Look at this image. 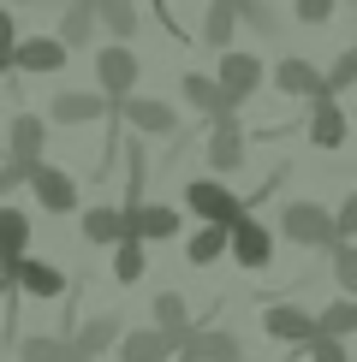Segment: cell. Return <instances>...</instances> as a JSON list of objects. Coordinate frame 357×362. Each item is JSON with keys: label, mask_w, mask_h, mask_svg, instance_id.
Instances as JSON below:
<instances>
[{"label": "cell", "mask_w": 357, "mask_h": 362, "mask_svg": "<svg viewBox=\"0 0 357 362\" xmlns=\"http://www.w3.org/2000/svg\"><path fill=\"white\" fill-rule=\"evenodd\" d=\"M78 351H72V339L60 333V339H24L18 344V362H72Z\"/></svg>", "instance_id": "cell-28"}, {"label": "cell", "mask_w": 357, "mask_h": 362, "mask_svg": "<svg viewBox=\"0 0 357 362\" xmlns=\"http://www.w3.org/2000/svg\"><path fill=\"white\" fill-rule=\"evenodd\" d=\"M72 362H96V356H72Z\"/></svg>", "instance_id": "cell-42"}, {"label": "cell", "mask_w": 357, "mask_h": 362, "mask_svg": "<svg viewBox=\"0 0 357 362\" xmlns=\"http://www.w3.org/2000/svg\"><path fill=\"white\" fill-rule=\"evenodd\" d=\"M0 54H6V59L18 54V18H12L6 6H0Z\"/></svg>", "instance_id": "cell-36"}, {"label": "cell", "mask_w": 357, "mask_h": 362, "mask_svg": "<svg viewBox=\"0 0 357 362\" xmlns=\"http://www.w3.org/2000/svg\"><path fill=\"white\" fill-rule=\"evenodd\" d=\"M6 143H12V160H42V148H48V125H42L36 113H18L12 119V131H6Z\"/></svg>", "instance_id": "cell-19"}, {"label": "cell", "mask_w": 357, "mask_h": 362, "mask_svg": "<svg viewBox=\"0 0 357 362\" xmlns=\"http://www.w3.org/2000/svg\"><path fill=\"white\" fill-rule=\"evenodd\" d=\"M185 208H191V214H203V220L238 226V220H250V208H256V202H238L232 190H220V178H191V185H185Z\"/></svg>", "instance_id": "cell-3"}, {"label": "cell", "mask_w": 357, "mask_h": 362, "mask_svg": "<svg viewBox=\"0 0 357 362\" xmlns=\"http://www.w3.org/2000/svg\"><path fill=\"white\" fill-rule=\"evenodd\" d=\"M125 220H131L125 238H143V244H167V238L178 232V208L173 202H131Z\"/></svg>", "instance_id": "cell-13"}, {"label": "cell", "mask_w": 357, "mask_h": 362, "mask_svg": "<svg viewBox=\"0 0 357 362\" xmlns=\"http://www.w3.org/2000/svg\"><path fill=\"white\" fill-rule=\"evenodd\" d=\"M280 232L304 250H334L339 244V214H327L322 202H286L280 208Z\"/></svg>", "instance_id": "cell-1"}, {"label": "cell", "mask_w": 357, "mask_h": 362, "mask_svg": "<svg viewBox=\"0 0 357 362\" xmlns=\"http://www.w3.org/2000/svg\"><path fill=\"white\" fill-rule=\"evenodd\" d=\"M274 89H286V95H298V101L334 95V89H327V78L310 66V59H280V66H274Z\"/></svg>", "instance_id": "cell-15"}, {"label": "cell", "mask_w": 357, "mask_h": 362, "mask_svg": "<svg viewBox=\"0 0 357 362\" xmlns=\"http://www.w3.org/2000/svg\"><path fill=\"white\" fill-rule=\"evenodd\" d=\"M215 78H220V107H215V113H232L238 101H250V95L262 89V59L227 48V54H220V66H215Z\"/></svg>", "instance_id": "cell-2"}, {"label": "cell", "mask_w": 357, "mask_h": 362, "mask_svg": "<svg viewBox=\"0 0 357 362\" xmlns=\"http://www.w3.org/2000/svg\"><path fill=\"white\" fill-rule=\"evenodd\" d=\"M334 214H339V238H357V190H351L346 202L334 208Z\"/></svg>", "instance_id": "cell-38"}, {"label": "cell", "mask_w": 357, "mask_h": 362, "mask_svg": "<svg viewBox=\"0 0 357 362\" xmlns=\"http://www.w3.org/2000/svg\"><path fill=\"white\" fill-rule=\"evenodd\" d=\"M292 12H298V24H327L334 18V0H292Z\"/></svg>", "instance_id": "cell-35"}, {"label": "cell", "mask_w": 357, "mask_h": 362, "mask_svg": "<svg viewBox=\"0 0 357 362\" xmlns=\"http://www.w3.org/2000/svg\"><path fill=\"white\" fill-rule=\"evenodd\" d=\"M238 24H244V18H238V0H208V6H203V24H197V36L208 42V48L227 54V48H232V36H238Z\"/></svg>", "instance_id": "cell-16"}, {"label": "cell", "mask_w": 357, "mask_h": 362, "mask_svg": "<svg viewBox=\"0 0 357 362\" xmlns=\"http://www.w3.org/2000/svg\"><path fill=\"white\" fill-rule=\"evenodd\" d=\"M30 190H36V202L48 214H72L78 208V178L66 167H54V160H30Z\"/></svg>", "instance_id": "cell-4"}, {"label": "cell", "mask_w": 357, "mask_h": 362, "mask_svg": "<svg viewBox=\"0 0 357 362\" xmlns=\"http://www.w3.org/2000/svg\"><path fill=\"white\" fill-rule=\"evenodd\" d=\"M346 125H351V119L334 107V95L310 101V143H316V148H339V143H346Z\"/></svg>", "instance_id": "cell-17"}, {"label": "cell", "mask_w": 357, "mask_h": 362, "mask_svg": "<svg viewBox=\"0 0 357 362\" xmlns=\"http://www.w3.org/2000/svg\"><path fill=\"white\" fill-rule=\"evenodd\" d=\"M185 333H167V327H149V333H125L119 339V362H173L185 351Z\"/></svg>", "instance_id": "cell-11"}, {"label": "cell", "mask_w": 357, "mask_h": 362, "mask_svg": "<svg viewBox=\"0 0 357 362\" xmlns=\"http://www.w3.org/2000/svg\"><path fill=\"white\" fill-rule=\"evenodd\" d=\"M327 262H334L339 291H351V297H357V238H339V244L327 250Z\"/></svg>", "instance_id": "cell-30"}, {"label": "cell", "mask_w": 357, "mask_h": 362, "mask_svg": "<svg viewBox=\"0 0 357 362\" xmlns=\"http://www.w3.org/2000/svg\"><path fill=\"white\" fill-rule=\"evenodd\" d=\"M0 297H12V274H6V262H0Z\"/></svg>", "instance_id": "cell-39"}, {"label": "cell", "mask_w": 357, "mask_h": 362, "mask_svg": "<svg viewBox=\"0 0 357 362\" xmlns=\"http://www.w3.org/2000/svg\"><path fill=\"white\" fill-rule=\"evenodd\" d=\"M149 315H155V327H167V333H197V327H191V309H185V297L178 291H155V303H149Z\"/></svg>", "instance_id": "cell-25"}, {"label": "cell", "mask_w": 357, "mask_h": 362, "mask_svg": "<svg viewBox=\"0 0 357 362\" xmlns=\"http://www.w3.org/2000/svg\"><path fill=\"white\" fill-rule=\"evenodd\" d=\"M18 185H30V167H24V160H12V167H0V196H12Z\"/></svg>", "instance_id": "cell-37"}, {"label": "cell", "mask_w": 357, "mask_h": 362, "mask_svg": "<svg viewBox=\"0 0 357 362\" xmlns=\"http://www.w3.org/2000/svg\"><path fill=\"white\" fill-rule=\"evenodd\" d=\"M191 255V267H215L220 255H232V226H220V220H203V232L185 244Z\"/></svg>", "instance_id": "cell-18"}, {"label": "cell", "mask_w": 357, "mask_h": 362, "mask_svg": "<svg viewBox=\"0 0 357 362\" xmlns=\"http://www.w3.org/2000/svg\"><path fill=\"white\" fill-rule=\"evenodd\" d=\"M30 250V220L24 208H0V262H18Z\"/></svg>", "instance_id": "cell-24"}, {"label": "cell", "mask_w": 357, "mask_h": 362, "mask_svg": "<svg viewBox=\"0 0 357 362\" xmlns=\"http://www.w3.org/2000/svg\"><path fill=\"white\" fill-rule=\"evenodd\" d=\"M113 113L125 119V125H137L143 137H173V131H178V113H173V101H155V95H125Z\"/></svg>", "instance_id": "cell-6"}, {"label": "cell", "mask_w": 357, "mask_h": 362, "mask_svg": "<svg viewBox=\"0 0 357 362\" xmlns=\"http://www.w3.org/2000/svg\"><path fill=\"white\" fill-rule=\"evenodd\" d=\"M232 262L250 267V274H268L274 267V232L262 220H238L232 226Z\"/></svg>", "instance_id": "cell-10"}, {"label": "cell", "mask_w": 357, "mask_h": 362, "mask_svg": "<svg viewBox=\"0 0 357 362\" xmlns=\"http://www.w3.org/2000/svg\"><path fill=\"white\" fill-rule=\"evenodd\" d=\"M108 107H113L108 89H60L54 107H48V119H54V125H96Z\"/></svg>", "instance_id": "cell-9"}, {"label": "cell", "mask_w": 357, "mask_h": 362, "mask_svg": "<svg viewBox=\"0 0 357 362\" xmlns=\"http://www.w3.org/2000/svg\"><path fill=\"white\" fill-rule=\"evenodd\" d=\"M351 83H357V48H346L334 66H327V89H334V95H339V89H351Z\"/></svg>", "instance_id": "cell-34"}, {"label": "cell", "mask_w": 357, "mask_h": 362, "mask_svg": "<svg viewBox=\"0 0 357 362\" xmlns=\"http://www.w3.org/2000/svg\"><path fill=\"white\" fill-rule=\"evenodd\" d=\"M185 351H197L203 362H244V344H238L232 333H220V327H197Z\"/></svg>", "instance_id": "cell-21"}, {"label": "cell", "mask_w": 357, "mask_h": 362, "mask_svg": "<svg viewBox=\"0 0 357 362\" xmlns=\"http://www.w3.org/2000/svg\"><path fill=\"white\" fill-rule=\"evenodd\" d=\"M6 274H12V285H18L24 297H60L66 291V274H60V262H42V255H18V262H6Z\"/></svg>", "instance_id": "cell-8"}, {"label": "cell", "mask_w": 357, "mask_h": 362, "mask_svg": "<svg viewBox=\"0 0 357 362\" xmlns=\"http://www.w3.org/2000/svg\"><path fill=\"white\" fill-rule=\"evenodd\" d=\"M238 18L250 30H262V36H280V12L268 6V0H238Z\"/></svg>", "instance_id": "cell-32"}, {"label": "cell", "mask_w": 357, "mask_h": 362, "mask_svg": "<svg viewBox=\"0 0 357 362\" xmlns=\"http://www.w3.org/2000/svg\"><path fill=\"white\" fill-rule=\"evenodd\" d=\"M262 333L280 339V344H310L322 333V315H310L298 303H274V309H262Z\"/></svg>", "instance_id": "cell-7"}, {"label": "cell", "mask_w": 357, "mask_h": 362, "mask_svg": "<svg viewBox=\"0 0 357 362\" xmlns=\"http://www.w3.org/2000/svg\"><path fill=\"white\" fill-rule=\"evenodd\" d=\"M96 12H101V30H108L113 42L137 36V0H96Z\"/></svg>", "instance_id": "cell-26"}, {"label": "cell", "mask_w": 357, "mask_h": 362, "mask_svg": "<svg viewBox=\"0 0 357 362\" xmlns=\"http://www.w3.org/2000/svg\"><path fill=\"white\" fill-rule=\"evenodd\" d=\"M113 279L119 285L143 279V238H119V244H113Z\"/></svg>", "instance_id": "cell-29"}, {"label": "cell", "mask_w": 357, "mask_h": 362, "mask_svg": "<svg viewBox=\"0 0 357 362\" xmlns=\"http://www.w3.org/2000/svg\"><path fill=\"white\" fill-rule=\"evenodd\" d=\"M304 356L310 362H346V339H339V333H316L304 344Z\"/></svg>", "instance_id": "cell-33"}, {"label": "cell", "mask_w": 357, "mask_h": 362, "mask_svg": "<svg viewBox=\"0 0 357 362\" xmlns=\"http://www.w3.org/2000/svg\"><path fill=\"white\" fill-rule=\"evenodd\" d=\"M322 333H339V339L357 333V297H351V291L339 297V303H327V309H322Z\"/></svg>", "instance_id": "cell-31"}, {"label": "cell", "mask_w": 357, "mask_h": 362, "mask_svg": "<svg viewBox=\"0 0 357 362\" xmlns=\"http://www.w3.org/2000/svg\"><path fill=\"white\" fill-rule=\"evenodd\" d=\"M178 362H203V356H197V351H178Z\"/></svg>", "instance_id": "cell-40"}, {"label": "cell", "mask_w": 357, "mask_h": 362, "mask_svg": "<svg viewBox=\"0 0 357 362\" xmlns=\"http://www.w3.org/2000/svg\"><path fill=\"white\" fill-rule=\"evenodd\" d=\"M96 78H101V89H108V95H113V107H119V101H125L131 89H137L143 66H137V54H131L125 42H113V48H101V54H96Z\"/></svg>", "instance_id": "cell-5"}, {"label": "cell", "mask_w": 357, "mask_h": 362, "mask_svg": "<svg viewBox=\"0 0 357 362\" xmlns=\"http://www.w3.org/2000/svg\"><path fill=\"white\" fill-rule=\"evenodd\" d=\"M131 232V220H125V208H84V238L89 244H119V238Z\"/></svg>", "instance_id": "cell-22"}, {"label": "cell", "mask_w": 357, "mask_h": 362, "mask_svg": "<svg viewBox=\"0 0 357 362\" xmlns=\"http://www.w3.org/2000/svg\"><path fill=\"white\" fill-rule=\"evenodd\" d=\"M178 95H185L191 107L215 113L220 107V78H208V71H178Z\"/></svg>", "instance_id": "cell-27"}, {"label": "cell", "mask_w": 357, "mask_h": 362, "mask_svg": "<svg viewBox=\"0 0 357 362\" xmlns=\"http://www.w3.org/2000/svg\"><path fill=\"white\" fill-rule=\"evenodd\" d=\"M215 119V131H208V173H238V160H244V131H238L232 113H208Z\"/></svg>", "instance_id": "cell-14"}, {"label": "cell", "mask_w": 357, "mask_h": 362, "mask_svg": "<svg viewBox=\"0 0 357 362\" xmlns=\"http://www.w3.org/2000/svg\"><path fill=\"white\" fill-rule=\"evenodd\" d=\"M96 30H101V12H96V0H72V6H66V18H60V36L72 42V54H78L84 42L96 36Z\"/></svg>", "instance_id": "cell-23"}, {"label": "cell", "mask_w": 357, "mask_h": 362, "mask_svg": "<svg viewBox=\"0 0 357 362\" xmlns=\"http://www.w3.org/2000/svg\"><path fill=\"white\" fill-rule=\"evenodd\" d=\"M6 66H12V59H6V54H0V83H6Z\"/></svg>", "instance_id": "cell-41"}, {"label": "cell", "mask_w": 357, "mask_h": 362, "mask_svg": "<svg viewBox=\"0 0 357 362\" xmlns=\"http://www.w3.org/2000/svg\"><path fill=\"white\" fill-rule=\"evenodd\" d=\"M66 54H72L66 36H24L18 54H12V66H18V71H36V78H54V71H66Z\"/></svg>", "instance_id": "cell-12"}, {"label": "cell", "mask_w": 357, "mask_h": 362, "mask_svg": "<svg viewBox=\"0 0 357 362\" xmlns=\"http://www.w3.org/2000/svg\"><path fill=\"white\" fill-rule=\"evenodd\" d=\"M119 339H125V333H119V315H89V321L78 327V339H72V351H78V356H101Z\"/></svg>", "instance_id": "cell-20"}]
</instances>
